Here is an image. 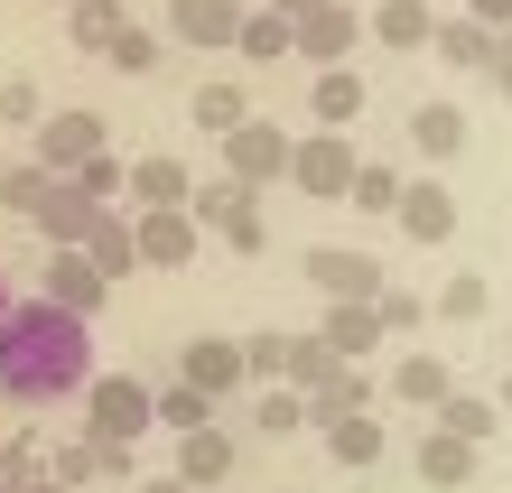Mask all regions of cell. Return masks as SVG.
<instances>
[{
    "instance_id": "1",
    "label": "cell",
    "mask_w": 512,
    "mask_h": 493,
    "mask_svg": "<svg viewBox=\"0 0 512 493\" xmlns=\"http://www.w3.org/2000/svg\"><path fill=\"white\" fill-rule=\"evenodd\" d=\"M84 382H94V326L66 317L56 298H10V317H0V400L47 410V400H75Z\"/></svg>"
},
{
    "instance_id": "2",
    "label": "cell",
    "mask_w": 512,
    "mask_h": 493,
    "mask_svg": "<svg viewBox=\"0 0 512 493\" xmlns=\"http://www.w3.org/2000/svg\"><path fill=\"white\" fill-rule=\"evenodd\" d=\"M354 168H364L354 131H298V140H289V187H298V196H345Z\"/></svg>"
},
{
    "instance_id": "3",
    "label": "cell",
    "mask_w": 512,
    "mask_h": 493,
    "mask_svg": "<svg viewBox=\"0 0 512 493\" xmlns=\"http://www.w3.org/2000/svg\"><path fill=\"white\" fill-rule=\"evenodd\" d=\"M75 400H84V438H131V447L149 438V391L131 373H94Z\"/></svg>"
},
{
    "instance_id": "4",
    "label": "cell",
    "mask_w": 512,
    "mask_h": 493,
    "mask_svg": "<svg viewBox=\"0 0 512 493\" xmlns=\"http://www.w3.org/2000/svg\"><path fill=\"white\" fill-rule=\"evenodd\" d=\"M131 252H140L149 270H187V261L205 252V233H196L187 205H149V214H131Z\"/></svg>"
},
{
    "instance_id": "5",
    "label": "cell",
    "mask_w": 512,
    "mask_h": 493,
    "mask_svg": "<svg viewBox=\"0 0 512 493\" xmlns=\"http://www.w3.org/2000/svg\"><path fill=\"white\" fill-rule=\"evenodd\" d=\"M354 38H364V10H354V0H326V10L289 19V47L308 56V66H354Z\"/></svg>"
},
{
    "instance_id": "6",
    "label": "cell",
    "mask_w": 512,
    "mask_h": 493,
    "mask_svg": "<svg viewBox=\"0 0 512 493\" xmlns=\"http://www.w3.org/2000/svg\"><path fill=\"white\" fill-rule=\"evenodd\" d=\"M224 177H243V187L289 177V131H280V121H243V131H224Z\"/></svg>"
},
{
    "instance_id": "7",
    "label": "cell",
    "mask_w": 512,
    "mask_h": 493,
    "mask_svg": "<svg viewBox=\"0 0 512 493\" xmlns=\"http://www.w3.org/2000/svg\"><path fill=\"white\" fill-rule=\"evenodd\" d=\"M94 149H103V121H94V112H38V168H47V177L84 168Z\"/></svg>"
},
{
    "instance_id": "8",
    "label": "cell",
    "mask_w": 512,
    "mask_h": 493,
    "mask_svg": "<svg viewBox=\"0 0 512 493\" xmlns=\"http://www.w3.org/2000/svg\"><path fill=\"white\" fill-rule=\"evenodd\" d=\"M391 224H401L410 242H429V252H438V242L457 233V196H447L438 177H401V205H391Z\"/></svg>"
},
{
    "instance_id": "9",
    "label": "cell",
    "mask_w": 512,
    "mask_h": 493,
    "mask_svg": "<svg viewBox=\"0 0 512 493\" xmlns=\"http://www.w3.org/2000/svg\"><path fill=\"white\" fill-rule=\"evenodd\" d=\"M38 298H56L66 317H84V326H94V317H103V298H112V280H103V270L84 261V252H47V289H38Z\"/></svg>"
},
{
    "instance_id": "10",
    "label": "cell",
    "mask_w": 512,
    "mask_h": 493,
    "mask_svg": "<svg viewBox=\"0 0 512 493\" xmlns=\"http://www.w3.org/2000/svg\"><path fill=\"white\" fill-rule=\"evenodd\" d=\"M177 382H196L205 400H233L243 391V335H196L187 363H177Z\"/></svg>"
},
{
    "instance_id": "11",
    "label": "cell",
    "mask_w": 512,
    "mask_h": 493,
    "mask_svg": "<svg viewBox=\"0 0 512 493\" xmlns=\"http://www.w3.org/2000/svg\"><path fill=\"white\" fill-rule=\"evenodd\" d=\"M317 335H326V354H336V363H373V345H382V317H373V298H326Z\"/></svg>"
},
{
    "instance_id": "12",
    "label": "cell",
    "mask_w": 512,
    "mask_h": 493,
    "mask_svg": "<svg viewBox=\"0 0 512 493\" xmlns=\"http://www.w3.org/2000/svg\"><path fill=\"white\" fill-rule=\"evenodd\" d=\"M233 28H243V0H168L177 47H233Z\"/></svg>"
},
{
    "instance_id": "13",
    "label": "cell",
    "mask_w": 512,
    "mask_h": 493,
    "mask_svg": "<svg viewBox=\"0 0 512 493\" xmlns=\"http://www.w3.org/2000/svg\"><path fill=\"white\" fill-rule=\"evenodd\" d=\"M308 280L326 289V298H382V252H308Z\"/></svg>"
},
{
    "instance_id": "14",
    "label": "cell",
    "mask_w": 512,
    "mask_h": 493,
    "mask_svg": "<svg viewBox=\"0 0 512 493\" xmlns=\"http://www.w3.org/2000/svg\"><path fill=\"white\" fill-rule=\"evenodd\" d=\"M224 475H233V438H224L215 419L187 428V438H177V484H187V493H215Z\"/></svg>"
},
{
    "instance_id": "15",
    "label": "cell",
    "mask_w": 512,
    "mask_h": 493,
    "mask_svg": "<svg viewBox=\"0 0 512 493\" xmlns=\"http://www.w3.org/2000/svg\"><path fill=\"white\" fill-rule=\"evenodd\" d=\"M429 47H438V66L485 75V66H494V47H503V28H475V19L457 10V19H438V28H429Z\"/></svg>"
},
{
    "instance_id": "16",
    "label": "cell",
    "mask_w": 512,
    "mask_h": 493,
    "mask_svg": "<svg viewBox=\"0 0 512 493\" xmlns=\"http://www.w3.org/2000/svg\"><path fill=\"white\" fill-rule=\"evenodd\" d=\"M94 214H103L94 196H75V187H66V177H56V187L38 196V214H28V224H38V233L56 242V252H75V242H84V233H94Z\"/></svg>"
},
{
    "instance_id": "17",
    "label": "cell",
    "mask_w": 512,
    "mask_h": 493,
    "mask_svg": "<svg viewBox=\"0 0 512 493\" xmlns=\"http://www.w3.org/2000/svg\"><path fill=\"white\" fill-rule=\"evenodd\" d=\"M75 252L94 261L103 280H131V270H140V252H131V214H122V205H103V214H94V233H84Z\"/></svg>"
},
{
    "instance_id": "18",
    "label": "cell",
    "mask_w": 512,
    "mask_h": 493,
    "mask_svg": "<svg viewBox=\"0 0 512 493\" xmlns=\"http://www.w3.org/2000/svg\"><path fill=\"white\" fill-rule=\"evenodd\" d=\"M364 28H373L391 56H419V47H429V28H438V0H382Z\"/></svg>"
},
{
    "instance_id": "19",
    "label": "cell",
    "mask_w": 512,
    "mask_h": 493,
    "mask_svg": "<svg viewBox=\"0 0 512 493\" xmlns=\"http://www.w3.org/2000/svg\"><path fill=\"white\" fill-rule=\"evenodd\" d=\"M308 112H317V131H354V112H364V75H354V66H317Z\"/></svg>"
},
{
    "instance_id": "20",
    "label": "cell",
    "mask_w": 512,
    "mask_h": 493,
    "mask_svg": "<svg viewBox=\"0 0 512 493\" xmlns=\"http://www.w3.org/2000/svg\"><path fill=\"white\" fill-rule=\"evenodd\" d=\"M187 121H196L205 140H224V131H243V121H252V94H243V84H196V94H187Z\"/></svg>"
},
{
    "instance_id": "21",
    "label": "cell",
    "mask_w": 512,
    "mask_h": 493,
    "mask_svg": "<svg viewBox=\"0 0 512 493\" xmlns=\"http://www.w3.org/2000/svg\"><path fill=\"white\" fill-rule=\"evenodd\" d=\"M187 214H196V233H224L252 214V187L243 177H205V187H187Z\"/></svg>"
},
{
    "instance_id": "22",
    "label": "cell",
    "mask_w": 512,
    "mask_h": 493,
    "mask_svg": "<svg viewBox=\"0 0 512 493\" xmlns=\"http://www.w3.org/2000/svg\"><path fill=\"white\" fill-rule=\"evenodd\" d=\"M466 475H475V447L447 438V428H429V438H419V484H429V493H457Z\"/></svg>"
},
{
    "instance_id": "23",
    "label": "cell",
    "mask_w": 512,
    "mask_h": 493,
    "mask_svg": "<svg viewBox=\"0 0 512 493\" xmlns=\"http://www.w3.org/2000/svg\"><path fill=\"white\" fill-rule=\"evenodd\" d=\"M122 28H131V10H122V0H66V38H75L84 56H103L112 38H122Z\"/></svg>"
},
{
    "instance_id": "24",
    "label": "cell",
    "mask_w": 512,
    "mask_h": 493,
    "mask_svg": "<svg viewBox=\"0 0 512 493\" xmlns=\"http://www.w3.org/2000/svg\"><path fill=\"white\" fill-rule=\"evenodd\" d=\"M447 391H457V373H447L438 354H401V363H391V400H419V410H438Z\"/></svg>"
},
{
    "instance_id": "25",
    "label": "cell",
    "mask_w": 512,
    "mask_h": 493,
    "mask_svg": "<svg viewBox=\"0 0 512 493\" xmlns=\"http://www.w3.org/2000/svg\"><path fill=\"white\" fill-rule=\"evenodd\" d=\"M326 447H336V466H382V419L373 410H345V419H317Z\"/></svg>"
},
{
    "instance_id": "26",
    "label": "cell",
    "mask_w": 512,
    "mask_h": 493,
    "mask_svg": "<svg viewBox=\"0 0 512 493\" xmlns=\"http://www.w3.org/2000/svg\"><path fill=\"white\" fill-rule=\"evenodd\" d=\"M364 400H373V373L364 363H336V373L308 391V419H345V410H364Z\"/></svg>"
},
{
    "instance_id": "27",
    "label": "cell",
    "mask_w": 512,
    "mask_h": 493,
    "mask_svg": "<svg viewBox=\"0 0 512 493\" xmlns=\"http://www.w3.org/2000/svg\"><path fill=\"white\" fill-rule=\"evenodd\" d=\"M187 187H196V177L177 168V159H140V168H131V214H149V205H187Z\"/></svg>"
},
{
    "instance_id": "28",
    "label": "cell",
    "mask_w": 512,
    "mask_h": 493,
    "mask_svg": "<svg viewBox=\"0 0 512 493\" xmlns=\"http://www.w3.org/2000/svg\"><path fill=\"white\" fill-rule=\"evenodd\" d=\"M215 419V400H205L196 382H168V391H149V428H177V438H187V428H205Z\"/></svg>"
},
{
    "instance_id": "29",
    "label": "cell",
    "mask_w": 512,
    "mask_h": 493,
    "mask_svg": "<svg viewBox=\"0 0 512 493\" xmlns=\"http://www.w3.org/2000/svg\"><path fill=\"white\" fill-rule=\"evenodd\" d=\"M410 140L429 149V159H457V149H466V112L457 103H419L410 112Z\"/></svg>"
},
{
    "instance_id": "30",
    "label": "cell",
    "mask_w": 512,
    "mask_h": 493,
    "mask_svg": "<svg viewBox=\"0 0 512 493\" xmlns=\"http://www.w3.org/2000/svg\"><path fill=\"white\" fill-rule=\"evenodd\" d=\"M252 428H261V438H298V428H308V391L261 382V400H252Z\"/></svg>"
},
{
    "instance_id": "31",
    "label": "cell",
    "mask_w": 512,
    "mask_h": 493,
    "mask_svg": "<svg viewBox=\"0 0 512 493\" xmlns=\"http://www.w3.org/2000/svg\"><path fill=\"white\" fill-rule=\"evenodd\" d=\"M438 428H447V438H466V447H485L494 428H503V410H494V400H466V391H447V400H438Z\"/></svg>"
},
{
    "instance_id": "32",
    "label": "cell",
    "mask_w": 512,
    "mask_h": 493,
    "mask_svg": "<svg viewBox=\"0 0 512 493\" xmlns=\"http://www.w3.org/2000/svg\"><path fill=\"white\" fill-rule=\"evenodd\" d=\"M66 187H75V196H94V205H122V187H131V168L112 159V149H94V159H84V168H66Z\"/></svg>"
},
{
    "instance_id": "33",
    "label": "cell",
    "mask_w": 512,
    "mask_h": 493,
    "mask_svg": "<svg viewBox=\"0 0 512 493\" xmlns=\"http://www.w3.org/2000/svg\"><path fill=\"white\" fill-rule=\"evenodd\" d=\"M326 373H336V354H326V335H289V363H280V382H289V391H317Z\"/></svg>"
},
{
    "instance_id": "34",
    "label": "cell",
    "mask_w": 512,
    "mask_h": 493,
    "mask_svg": "<svg viewBox=\"0 0 512 493\" xmlns=\"http://www.w3.org/2000/svg\"><path fill=\"white\" fill-rule=\"evenodd\" d=\"M485 307H494V280H485V270H457V280L438 289V317H457V326H475Z\"/></svg>"
},
{
    "instance_id": "35",
    "label": "cell",
    "mask_w": 512,
    "mask_h": 493,
    "mask_svg": "<svg viewBox=\"0 0 512 493\" xmlns=\"http://www.w3.org/2000/svg\"><path fill=\"white\" fill-rule=\"evenodd\" d=\"M233 47L270 66V56H289V19H280V10H243V28H233Z\"/></svg>"
},
{
    "instance_id": "36",
    "label": "cell",
    "mask_w": 512,
    "mask_h": 493,
    "mask_svg": "<svg viewBox=\"0 0 512 493\" xmlns=\"http://www.w3.org/2000/svg\"><path fill=\"white\" fill-rule=\"evenodd\" d=\"M56 187V177L38 168V159H19V168H0V205H10V214H38V196Z\"/></svg>"
},
{
    "instance_id": "37",
    "label": "cell",
    "mask_w": 512,
    "mask_h": 493,
    "mask_svg": "<svg viewBox=\"0 0 512 493\" xmlns=\"http://www.w3.org/2000/svg\"><path fill=\"white\" fill-rule=\"evenodd\" d=\"M354 205H364V214H391V205H401V177H391L382 159H364V168H354V187H345Z\"/></svg>"
},
{
    "instance_id": "38",
    "label": "cell",
    "mask_w": 512,
    "mask_h": 493,
    "mask_svg": "<svg viewBox=\"0 0 512 493\" xmlns=\"http://www.w3.org/2000/svg\"><path fill=\"white\" fill-rule=\"evenodd\" d=\"M103 66H122V75H149V66H159V38H149V28L131 19V28H122V38H112V47H103Z\"/></svg>"
},
{
    "instance_id": "39",
    "label": "cell",
    "mask_w": 512,
    "mask_h": 493,
    "mask_svg": "<svg viewBox=\"0 0 512 493\" xmlns=\"http://www.w3.org/2000/svg\"><path fill=\"white\" fill-rule=\"evenodd\" d=\"M373 317H382V335H410V326H429V298H410V289H382V298H373Z\"/></svg>"
},
{
    "instance_id": "40",
    "label": "cell",
    "mask_w": 512,
    "mask_h": 493,
    "mask_svg": "<svg viewBox=\"0 0 512 493\" xmlns=\"http://www.w3.org/2000/svg\"><path fill=\"white\" fill-rule=\"evenodd\" d=\"M289 363V335H243V382H280Z\"/></svg>"
},
{
    "instance_id": "41",
    "label": "cell",
    "mask_w": 512,
    "mask_h": 493,
    "mask_svg": "<svg viewBox=\"0 0 512 493\" xmlns=\"http://www.w3.org/2000/svg\"><path fill=\"white\" fill-rule=\"evenodd\" d=\"M38 84H28V75H10V84H0V121H19V131H38Z\"/></svg>"
},
{
    "instance_id": "42",
    "label": "cell",
    "mask_w": 512,
    "mask_h": 493,
    "mask_svg": "<svg viewBox=\"0 0 512 493\" xmlns=\"http://www.w3.org/2000/svg\"><path fill=\"white\" fill-rule=\"evenodd\" d=\"M94 447V475H140V447L131 438H84Z\"/></svg>"
},
{
    "instance_id": "43",
    "label": "cell",
    "mask_w": 512,
    "mask_h": 493,
    "mask_svg": "<svg viewBox=\"0 0 512 493\" xmlns=\"http://www.w3.org/2000/svg\"><path fill=\"white\" fill-rule=\"evenodd\" d=\"M261 242H270V224H261V205L243 214V224H224V252H261Z\"/></svg>"
},
{
    "instance_id": "44",
    "label": "cell",
    "mask_w": 512,
    "mask_h": 493,
    "mask_svg": "<svg viewBox=\"0 0 512 493\" xmlns=\"http://www.w3.org/2000/svg\"><path fill=\"white\" fill-rule=\"evenodd\" d=\"M466 19H475V28H503V38H512V0H466Z\"/></svg>"
},
{
    "instance_id": "45",
    "label": "cell",
    "mask_w": 512,
    "mask_h": 493,
    "mask_svg": "<svg viewBox=\"0 0 512 493\" xmlns=\"http://www.w3.org/2000/svg\"><path fill=\"white\" fill-rule=\"evenodd\" d=\"M485 75H494V84H503V103H512V38H503V47H494V66H485Z\"/></svg>"
},
{
    "instance_id": "46",
    "label": "cell",
    "mask_w": 512,
    "mask_h": 493,
    "mask_svg": "<svg viewBox=\"0 0 512 493\" xmlns=\"http://www.w3.org/2000/svg\"><path fill=\"white\" fill-rule=\"evenodd\" d=\"M19 493H75V484H66V475H28Z\"/></svg>"
},
{
    "instance_id": "47",
    "label": "cell",
    "mask_w": 512,
    "mask_h": 493,
    "mask_svg": "<svg viewBox=\"0 0 512 493\" xmlns=\"http://www.w3.org/2000/svg\"><path fill=\"white\" fill-rule=\"evenodd\" d=\"M270 10H280V19H308V10H326V0H270Z\"/></svg>"
},
{
    "instance_id": "48",
    "label": "cell",
    "mask_w": 512,
    "mask_h": 493,
    "mask_svg": "<svg viewBox=\"0 0 512 493\" xmlns=\"http://www.w3.org/2000/svg\"><path fill=\"white\" fill-rule=\"evenodd\" d=\"M131 493H187V484H177V475H159V484H131Z\"/></svg>"
},
{
    "instance_id": "49",
    "label": "cell",
    "mask_w": 512,
    "mask_h": 493,
    "mask_svg": "<svg viewBox=\"0 0 512 493\" xmlns=\"http://www.w3.org/2000/svg\"><path fill=\"white\" fill-rule=\"evenodd\" d=\"M494 410H503V419H512V373H503V400H494Z\"/></svg>"
},
{
    "instance_id": "50",
    "label": "cell",
    "mask_w": 512,
    "mask_h": 493,
    "mask_svg": "<svg viewBox=\"0 0 512 493\" xmlns=\"http://www.w3.org/2000/svg\"><path fill=\"white\" fill-rule=\"evenodd\" d=\"M0 317H10V280H0Z\"/></svg>"
},
{
    "instance_id": "51",
    "label": "cell",
    "mask_w": 512,
    "mask_h": 493,
    "mask_svg": "<svg viewBox=\"0 0 512 493\" xmlns=\"http://www.w3.org/2000/svg\"><path fill=\"white\" fill-rule=\"evenodd\" d=\"M503 354H512V326H503Z\"/></svg>"
}]
</instances>
